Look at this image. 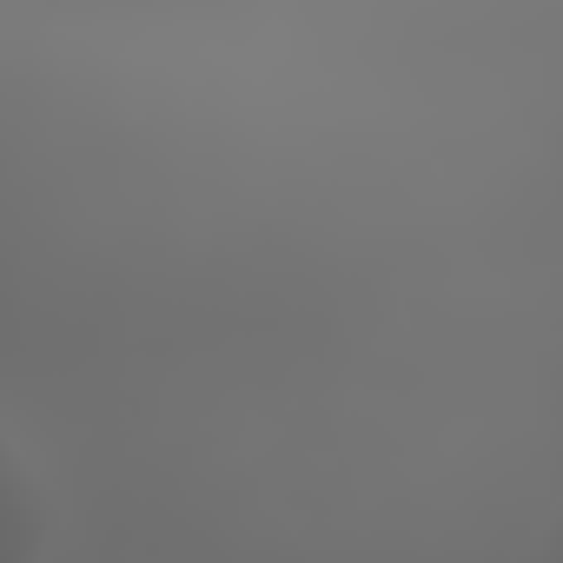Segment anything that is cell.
Masks as SVG:
<instances>
[{"label": "cell", "instance_id": "1", "mask_svg": "<svg viewBox=\"0 0 563 563\" xmlns=\"http://www.w3.org/2000/svg\"><path fill=\"white\" fill-rule=\"evenodd\" d=\"M537 563H563V517L543 530V543H537Z\"/></svg>", "mask_w": 563, "mask_h": 563}]
</instances>
